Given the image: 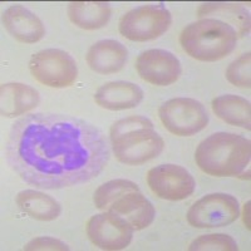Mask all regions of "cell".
<instances>
[{
  "instance_id": "9c48e42d",
  "label": "cell",
  "mask_w": 251,
  "mask_h": 251,
  "mask_svg": "<svg viewBox=\"0 0 251 251\" xmlns=\"http://www.w3.org/2000/svg\"><path fill=\"white\" fill-rule=\"evenodd\" d=\"M147 183L157 197L169 201H181L194 194L196 182L182 166L167 163L156 166L147 174Z\"/></svg>"
},
{
  "instance_id": "7c38bea8",
  "label": "cell",
  "mask_w": 251,
  "mask_h": 251,
  "mask_svg": "<svg viewBox=\"0 0 251 251\" xmlns=\"http://www.w3.org/2000/svg\"><path fill=\"white\" fill-rule=\"evenodd\" d=\"M3 24L8 33L22 43L33 44L46 34L42 20L24 6H10L3 13Z\"/></svg>"
},
{
  "instance_id": "ba28073f",
  "label": "cell",
  "mask_w": 251,
  "mask_h": 251,
  "mask_svg": "<svg viewBox=\"0 0 251 251\" xmlns=\"http://www.w3.org/2000/svg\"><path fill=\"white\" fill-rule=\"evenodd\" d=\"M112 151L120 162L137 166L162 153L165 141L153 128H141L111 140Z\"/></svg>"
},
{
  "instance_id": "7402d4cb",
  "label": "cell",
  "mask_w": 251,
  "mask_h": 251,
  "mask_svg": "<svg viewBox=\"0 0 251 251\" xmlns=\"http://www.w3.org/2000/svg\"><path fill=\"white\" fill-rule=\"evenodd\" d=\"M188 250H196V251H236L239 250L236 241L231 236L225 234H210L202 235V236L197 237L188 246Z\"/></svg>"
},
{
  "instance_id": "cb8c5ba5",
  "label": "cell",
  "mask_w": 251,
  "mask_h": 251,
  "mask_svg": "<svg viewBox=\"0 0 251 251\" xmlns=\"http://www.w3.org/2000/svg\"><path fill=\"white\" fill-rule=\"evenodd\" d=\"M141 128H153V123L143 116H131L117 121L111 127V140Z\"/></svg>"
},
{
  "instance_id": "9a60e30c",
  "label": "cell",
  "mask_w": 251,
  "mask_h": 251,
  "mask_svg": "<svg viewBox=\"0 0 251 251\" xmlns=\"http://www.w3.org/2000/svg\"><path fill=\"white\" fill-rule=\"evenodd\" d=\"M143 100V91L131 82H109L94 94L98 106L109 111H123L138 106Z\"/></svg>"
},
{
  "instance_id": "8992f818",
  "label": "cell",
  "mask_w": 251,
  "mask_h": 251,
  "mask_svg": "<svg viewBox=\"0 0 251 251\" xmlns=\"http://www.w3.org/2000/svg\"><path fill=\"white\" fill-rule=\"evenodd\" d=\"M158 116L171 133L187 137L202 131L208 123V114L202 103L192 98H172L158 109Z\"/></svg>"
},
{
  "instance_id": "7a4b0ae2",
  "label": "cell",
  "mask_w": 251,
  "mask_h": 251,
  "mask_svg": "<svg viewBox=\"0 0 251 251\" xmlns=\"http://www.w3.org/2000/svg\"><path fill=\"white\" fill-rule=\"evenodd\" d=\"M250 141L243 136L217 132L197 146L195 161L201 171L216 177L237 176L250 163Z\"/></svg>"
},
{
  "instance_id": "6da1fadb",
  "label": "cell",
  "mask_w": 251,
  "mask_h": 251,
  "mask_svg": "<svg viewBox=\"0 0 251 251\" xmlns=\"http://www.w3.org/2000/svg\"><path fill=\"white\" fill-rule=\"evenodd\" d=\"M6 161L26 183L59 190L88 182L109 161L102 132L67 114H29L13 125Z\"/></svg>"
},
{
  "instance_id": "ac0fdd59",
  "label": "cell",
  "mask_w": 251,
  "mask_h": 251,
  "mask_svg": "<svg viewBox=\"0 0 251 251\" xmlns=\"http://www.w3.org/2000/svg\"><path fill=\"white\" fill-rule=\"evenodd\" d=\"M212 15V19L220 20L234 28L237 38L250 33V14L244 6L231 3H206L199 8L197 17Z\"/></svg>"
},
{
  "instance_id": "44dd1931",
  "label": "cell",
  "mask_w": 251,
  "mask_h": 251,
  "mask_svg": "<svg viewBox=\"0 0 251 251\" xmlns=\"http://www.w3.org/2000/svg\"><path fill=\"white\" fill-rule=\"evenodd\" d=\"M140 188L134 182L128 180H112L103 183L96 190L93 195V202L96 207L102 211H108L109 207L117 201L121 196L132 191H138Z\"/></svg>"
},
{
  "instance_id": "ffe728a7",
  "label": "cell",
  "mask_w": 251,
  "mask_h": 251,
  "mask_svg": "<svg viewBox=\"0 0 251 251\" xmlns=\"http://www.w3.org/2000/svg\"><path fill=\"white\" fill-rule=\"evenodd\" d=\"M212 111L228 125L251 129V106L248 100L235 94H224L212 100Z\"/></svg>"
},
{
  "instance_id": "277c9868",
  "label": "cell",
  "mask_w": 251,
  "mask_h": 251,
  "mask_svg": "<svg viewBox=\"0 0 251 251\" xmlns=\"http://www.w3.org/2000/svg\"><path fill=\"white\" fill-rule=\"evenodd\" d=\"M172 24V15L163 5H142L126 13L120 22V33L133 42H147L163 35Z\"/></svg>"
},
{
  "instance_id": "5b68a950",
  "label": "cell",
  "mask_w": 251,
  "mask_h": 251,
  "mask_svg": "<svg viewBox=\"0 0 251 251\" xmlns=\"http://www.w3.org/2000/svg\"><path fill=\"white\" fill-rule=\"evenodd\" d=\"M29 69L38 82L51 88L71 87L78 77L75 60L60 49H44L35 53L29 62Z\"/></svg>"
},
{
  "instance_id": "5bb4252c",
  "label": "cell",
  "mask_w": 251,
  "mask_h": 251,
  "mask_svg": "<svg viewBox=\"0 0 251 251\" xmlns=\"http://www.w3.org/2000/svg\"><path fill=\"white\" fill-rule=\"evenodd\" d=\"M128 50L122 43L113 39L100 40L89 48L87 63L89 68L100 75L117 73L125 67Z\"/></svg>"
},
{
  "instance_id": "d6986e66",
  "label": "cell",
  "mask_w": 251,
  "mask_h": 251,
  "mask_svg": "<svg viewBox=\"0 0 251 251\" xmlns=\"http://www.w3.org/2000/svg\"><path fill=\"white\" fill-rule=\"evenodd\" d=\"M15 202L23 212L31 219L39 221H53L58 219L62 212V207L53 197L35 191V190H24L17 195Z\"/></svg>"
},
{
  "instance_id": "52a82bcc",
  "label": "cell",
  "mask_w": 251,
  "mask_h": 251,
  "mask_svg": "<svg viewBox=\"0 0 251 251\" xmlns=\"http://www.w3.org/2000/svg\"><path fill=\"white\" fill-rule=\"evenodd\" d=\"M240 216L239 201L227 194H210L203 196L190 207L188 224L197 228H212L227 226Z\"/></svg>"
},
{
  "instance_id": "603a6c76",
  "label": "cell",
  "mask_w": 251,
  "mask_h": 251,
  "mask_svg": "<svg viewBox=\"0 0 251 251\" xmlns=\"http://www.w3.org/2000/svg\"><path fill=\"white\" fill-rule=\"evenodd\" d=\"M250 53H245L228 66L226 71V78L231 84L243 88H250L251 86V64Z\"/></svg>"
},
{
  "instance_id": "e0dca14e",
  "label": "cell",
  "mask_w": 251,
  "mask_h": 251,
  "mask_svg": "<svg viewBox=\"0 0 251 251\" xmlns=\"http://www.w3.org/2000/svg\"><path fill=\"white\" fill-rule=\"evenodd\" d=\"M111 15V6L104 1H72L68 4L71 22L86 30L103 28L109 22Z\"/></svg>"
},
{
  "instance_id": "d4e9b609",
  "label": "cell",
  "mask_w": 251,
  "mask_h": 251,
  "mask_svg": "<svg viewBox=\"0 0 251 251\" xmlns=\"http://www.w3.org/2000/svg\"><path fill=\"white\" fill-rule=\"evenodd\" d=\"M24 250H69V248L60 240L43 236L31 240L24 246Z\"/></svg>"
},
{
  "instance_id": "3957f363",
  "label": "cell",
  "mask_w": 251,
  "mask_h": 251,
  "mask_svg": "<svg viewBox=\"0 0 251 251\" xmlns=\"http://www.w3.org/2000/svg\"><path fill=\"white\" fill-rule=\"evenodd\" d=\"M180 43L190 57L201 62H216L234 50L237 34L228 24L205 18L183 28Z\"/></svg>"
},
{
  "instance_id": "8fae6325",
  "label": "cell",
  "mask_w": 251,
  "mask_h": 251,
  "mask_svg": "<svg viewBox=\"0 0 251 251\" xmlns=\"http://www.w3.org/2000/svg\"><path fill=\"white\" fill-rule=\"evenodd\" d=\"M136 69L143 80L160 87L170 86L176 82L182 72L178 58L165 49L142 51L136 60Z\"/></svg>"
},
{
  "instance_id": "4fadbf2b",
  "label": "cell",
  "mask_w": 251,
  "mask_h": 251,
  "mask_svg": "<svg viewBox=\"0 0 251 251\" xmlns=\"http://www.w3.org/2000/svg\"><path fill=\"white\" fill-rule=\"evenodd\" d=\"M108 211L126 220L133 230L149 227L156 216L153 205L141 194L140 190L121 196L117 201H114Z\"/></svg>"
},
{
  "instance_id": "30bf717a",
  "label": "cell",
  "mask_w": 251,
  "mask_h": 251,
  "mask_svg": "<svg viewBox=\"0 0 251 251\" xmlns=\"http://www.w3.org/2000/svg\"><path fill=\"white\" fill-rule=\"evenodd\" d=\"M87 235L92 244L102 250H122L132 241L133 228L118 215L104 211L89 219Z\"/></svg>"
},
{
  "instance_id": "2e32d148",
  "label": "cell",
  "mask_w": 251,
  "mask_h": 251,
  "mask_svg": "<svg viewBox=\"0 0 251 251\" xmlns=\"http://www.w3.org/2000/svg\"><path fill=\"white\" fill-rule=\"evenodd\" d=\"M39 93L23 83H6L0 89V112L4 117H18L39 104Z\"/></svg>"
}]
</instances>
